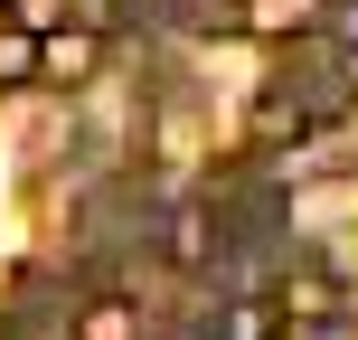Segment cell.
I'll return each instance as SVG.
<instances>
[{
	"label": "cell",
	"instance_id": "obj_1",
	"mask_svg": "<svg viewBox=\"0 0 358 340\" xmlns=\"http://www.w3.org/2000/svg\"><path fill=\"white\" fill-rule=\"evenodd\" d=\"M349 114V57L330 48V38H302V48L273 67L264 104H255V142H302V132L340 123Z\"/></svg>",
	"mask_w": 358,
	"mask_h": 340
},
{
	"label": "cell",
	"instance_id": "obj_2",
	"mask_svg": "<svg viewBox=\"0 0 358 340\" xmlns=\"http://www.w3.org/2000/svg\"><path fill=\"white\" fill-rule=\"evenodd\" d=\"M38 57H48V38H38V29H19V19H0V86H29V76H38Z\"/></svg>",
	"mask_w": 358,
	"mask_h": 340
},
{
	"label": "cell",
	"instance_id": "obj_3",
	"mask_svg": "<svg viewBox=\"0 0 358 340\" xmlns=\"http://www.w3.org/2000/svg\"><path fill=\"white\" fill-rule=\"evenodd\" d=\"M283 312H292V322H330V312H340V284H330V274H292Z\"/></svg>",
	"mask_w": 358,
	"mask_h": 340
},
{
	"label": "cell",
	"instance_id": "obj_4",
	"mask_svg": "<svg viewBox=\"0 0 358 340\" xmlns=\"http://www.w3.org/2000/svg\"><path fill=\"white\" fill-rule=\"evenodd\" d=\"M311 10H321V0H245V19H255V29H273V38H292Z\"/></svg>",
	"mask_w": 358,
	"mask_h": 340
},
{
	"label": "cell",
	"instance_id": "obj_5",
	"mask_svg": "<svg viewBox=\"0 0 358 340\" xmlns=\"http://www.w3.org/2000/svg\"><path fill=\"white\" fill-rule=\"evenodd\" d=\"M94 67V38H48V57H38V76H85Z\"/></svg>",
	"mask_w": 358,
	"mask_h": 340
},
{
	"label": "cell",
	"instance_id": "obj_6",
	"mask_svg": "<svg viewBox=\"0 0 358 340\" xmlns=\"http://www.w3.org/2000/svg\"><path fill=\"white\" fill-rule=\"evenodd\" d=\"M76 340H132V303H94Z\"/></svg>",
	"mask_w": 358,
	"mask_h": 340
},
{
	"label": "cell",
	"instance_id": "obj_7",
	"mask_svg": "<svg viewBox=\"0 0 358 340\" xmlns=\"http://www.w3.org/2000/svg\"><path fill=\"white\" fill-rule=\"evenodd\" d=\"M273 322H283V312H264V303H236V312H227V340H273Z\"/></svg>",
	"mask_w": 358,
	"mask_h": 340
},
{
	"label": "cell",
	"instance_id": "obj_8",
	"mask_svg": "<svg viewBox=\"0 0 358 340\" xmlns=\"http://www.w3.org/2000/svg\"><path fill=\"white\" fill-rule=\"evenodd\" d=\"M10 10H19V29H38V38H48L57 19H66V0H10Z\"/></svg>",
	"mask_w": 358,
	"mask_h": 340
}]
</instances>
